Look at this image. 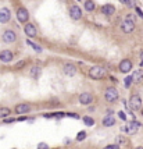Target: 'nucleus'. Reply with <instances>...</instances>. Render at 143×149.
Wrapping results in <instances>:
<instances>
[{
	"label": "nucleus",
	"mask_w": 143,
	"mask_h": 149,
	"mask_svg": "<svg viewBox=\"0 0 143 149\" xmlns=\"http://www.w3.org/2000/svg\"><path fill=\"white\" fill-rule=\"evenodd\" d=\"M106 70L103 68V67H100V65H95V67H92L90 70H89V75L93 78V80H101V78H104L106 77Z\"/></svg>",
	"instance_id": "obj_1"
},
{
	"label": "nucleus",
	"mask_w": 143,
	"mask_h": 149,
	"mask_svg": "<svg viewBox=\"0 0 143 149\" xmlns=\"http://www.w3.org/2000/svg\"><path fill=\"white\" fill-rule=\"evenodd\" d=\"M139 127H140V123L136 121V120H132V121L128 123L125 127H122V131H125V132L129 134V135H133V134H136V131L139 130Z\"/></svg>",
	"instance_id": "obj_2"
},
{
	"label": "nucleus",
	"mask_w": 143,
	"mask_h": 149,
	"mask_svg": "<svg viewBox=\"0 0 143 149\" xmlns=\"http://www.w3.org/2000/svg\"><path fill=\"white\" fill-rule=\"evenodd\" d=\"M121 29L125 32V33H129V32H132L133 29H135V22L132 21L131 17L125 18V20L121 22Z\"/></svg>",
	"instance_id": "obj_3"
},
{
	"label": "nucleus",
	"mask_w": 143,
	"mask_h": 149,
	"mask_svg": "<svg viewBox=\"0 0 143 149\" xmlns=\"http://www.w3.org/2000/svg\"><path fill=\"white\" fill-rule=\"evenodd\" d=\"M104 96H106V100L107 102H115L120 98V94H118V91L115 88H107Z\"/></svg>",
	"instance_id": "obj_4"
},
{
	"label": "nucleus",
	"mask_w": 143,
	"mask_h": 149,
	"mask_svg": "<svg viewBox=\"0 0 143 149\" xmlns=\"http://www.w3.org/2000/svg\"><path fill=\"white\" fill-rule=\"evenodd\" d=\"M129 107L132 110H139L142 109V99L139 95H132L131 99H129Z\"/></svg>",
	"instance_id": "obj_5"
},
{
	"label": "nucleus",
	"mask_w": 143,
	"mask_h": 149,
	"mask_svg": "<svg viewBox=\"0 0 143 149\" xmlns=\"http://www.w3.org/2000/svg\"><path fill=\"white\" fill-rule=\"evenodd\" d=\"M17 18L18 21L22 22V24H26L28 22V18H29V14H28V10L25 7H21L17 10Z\"/></svg>",
	"instance_id": "obj_6"
},
{
	"label": "nucleus",
	"mask_w": 143,
	"mask_h": 149,
	"mask_svg": "<svg viewBox=\"0 0 143 149\" xmlns=\"http://www.w3.org/2000/svg\"><path fill=\"white\" fill-rule=\"evenodd\" d=\"M70 17L72 18V20H79L81 17H82V10H81V7H78V6H71L70 7Z\"/></svg>",
	"instance_id": "obj_7"
},
{
	"label": "nucleus",
	"mask_w": 143,
	"mask_h": 149,
	"mask_svg": "<svg viewBox=\"0 0 143 149\" xmlns=\"http://www.w3.org/2000/svg\"><path fill=\"white\" fill-rule=\"evenodd\" d=\"M132 70V63H131V60H128V59H125V60H122L121 63H120V71L121 73H129Z\"/></svg>",
	"instance_id": "obj_8"
},
{
	"label": "nucleus",
	"mask_w": 143,
	"mask_h": 149,
	"mask_svg": "<svg viewBox=\"0 0 143 149\" xmlns=\"http://www.w3.org/2000/svg\"><path fill=\"white\" fill-rule=\"evenodd\" d=\"M17 39V35H15V32L14 31H6L4 33H3V41L6 43H13L14 41Z\"/></svg>",
	"instance_id": "obj_9"
},
{
	"label": "nucleus",
	"mask_w": 143,
	"mask_h": 149,
	"mask_svg": "<svg viewBox=\"0 0 143 149\" xmlns=\"http://www.w3.org/2000/svg\"><path fill=\"white\" fill-rule=\"evenodd\" d=\"M10 18H11L10 10H9V9H6V7H3V9L0 10V22L6 24V22L10 21Z\"/></svg>",
	"instance_id": "obj_10"
},
{
	"label": "nucleus",
	"mask_w": 143,
	"mask_h": 149,
	"mask_svg": "<svg viewBox=\"0 0 143 149\" xmlns=\"http://www.w3.org/2000/svg\"><path fill=\"white\" fill-rule=\"evenodd\" d=\"M24 31H25V33L29 36V38H35L36 36V28H35V25L33 24H29V22H26L25 24V28H24Z\"/></svg>",
	"instance_id": "obj_11"
},
{
	"label": "nucleus",
	"mask_w": 143,
	"mask_h": 149,
	"mask_svg": "<svg viewBox=\"0 0 143 149\" xmlns=\"http://www.w3.org/2000/svg\"><path fill=\"white\" fill-rule=\"evenodd\" d=\"M79 102H81L82 105H90V103L93 102V95L85 92V94H82V95L79 96Z\"/></svg>",
	"instance_id": "obj_12"
},
{
	"label": "nucleus",
	"mask_w": 143,
	"mask_h": 149,
	"mask_svg": "<svg viewBox=\"0 0 143 149\" xmlns=\"http://www.w3.org/2000/svg\"><path fill=\"white\" fill-rule=\"evenodd\" d=\"M31 110V106L26 105V103H21V105H17L15 106V113L17 114H25Z\"/></svg>",
	"instance_id": "obj_13"
},
{
	"label": "nucleus",
	"mask_w": 143,
	"mask_h": 149,
	"mask_svg": "<svg viewBox=\"0 0 143 149\" xmlns=\"http://www.w3.org/2000/svg\"><path fill=\"white\" fill-rule=\"evenodd\" d=\"M75 73H77V67L74 64H66L64 65V74L66 75L72 77V75H75Z\"/></svg>",
	"instance_id": "obj_14"
},
{
	"label": "nucleus",
	"mask_w": 143,
	"mask_h": 149,
	"mask_svg": "<svg viewBox=\"0 0 143 149\" xmlns=\"http://www.w3.org/2000/svg\"><path fill=\"white\" fill-rule=\"evenodd\" d=\"M0 60H1L3 63H10L11 60H13V53L9 52V50L1 52V53H0Z\"/></svg>",
	"instance_id": "obj_15"
},
{
	"label": "nucleus",
	"mask_w": 143,
	"mask_h": 149,
	"mask_svg": "<svg viewBox=\"0 0 143 149\" xmlns=\"http://www.w3.org/2000/svg\"><path fill=\"white\" fill-rule=\"evenodd\" d=\"M101 13L106 14V15H113V14L115 13V7L111 6V4H106V6L101 7Z\"/></svg>",
	"instance_id": "obj_16"
},
{
	"label": "nucleus",
	"mask_w": 143,
	"mask_h": 149,
	"mask_svg": "<svg viewBox=\"0 0 143 149\" xmlns=\"http://www.w3.org/2000/svg\"><path fill=\"white\" fill-rule=\"evenodd\" d=\"M132 80H133V82H136V84L142 82L143 81V70H136L132 74Z\"/></svg>",
	"instance_id": "obj_17"
},
{
	"label": "nucleus",
	"mask_w": 143,
	"mask_h": 149,
	"mask_svg": "<svg viewBox=\"0 0 143 149\" xmlns=\"http://www.w3.org/2000/svg\"><path fill=\"white\" fill-rule=\"evenodd\" d=\"M114 124H115V118L113 117V116H107V117L103 118V126L104 127H111Z\"/></svg>",
	"instance_id": "obj_18"
},
{
	"label": "nucleus",
	"mask_w": 143,
	"mask_h": 149,
	"mask_svg": "<svg viewBox=\"0 0 143 149\" xmlns=\"http://www.w3.org/2000/svg\"><path fill=\"white\" fill-rule=\"evenodd\" d=\"M40 73H42V68L38 67V65H33L32 68H31V77L32 78H38L40 75Z\"/></svg>",
	"instance_id": "obj_19"
},
{
	"label": "nucleus",
	"mask_w": 143,
	"mask_h": 149,
	"mask_svg": "<svg viewBox=\"0 0 143 149\" xmlns=\"http://www.w3.org/2000/svg\"><path fill=\"white\" fill-rule=\"evenodd\" d=\"M9 114H11V110L9 107H0V118H6Z\"/></svg>",
	"instance_id": "obj_20"
},
{
	"label": "nucleus",
	"mask_w": 143,
	"mask_h": 149,
	"mask_svg": "<svg viewBox=\"0 0 143 149\" xmlns=\"http://www.w3.org/2000/svg\"><path fill=\"white\" fill-rule=\"evenodd\" d=\"M85 9H86L88 11H93V10H95V3H93L92 0L85 1Z\"/></svg>",
	"instance_id": "obj_21"
},
{
	"label": "nucleus",
	"mask_w": 143,
	"mask_h": 149,
	"mask_svg": "<svg viewBox=\"0 0 143 149\" xmlns=\"http://www.w3.org/2000/svg\"><path fill=\"white\" fill-rule=\"evenodd\" d=\"M83 123H85L88 127H92V126H95V120H93L92 117H88V116H86V117H83Z\"/></svg>",
	"instance_id": "obj_22"
},
{
	"label": "nucleus",
	"mask_w": 143,
	"mask_h": 149,
	"mask_svg": "<svg viewBox=\"0 0 143 149\" xmlns=\"http://www.w3.org/2000/svg\"><path fill=\"white\" fill-rule=\"evenodd\" d=\"M26 43H28L29 46H32V49H33V50H36V52H42V47H40V46H38L36 43L31 42V41H26Z\"/></svg>",
	"instance_id": "obj_23"
},
{
	"label": "nucleus",
	"mask_w": 143,
	"mask_h": 149,
	"mask_svg": "<svg viewBox=\"0 0 143 149\" xmlns=\"http://www.w3.org/2000/svg\"><path fill=\"white\" fill-rule=\"evenodd\" d=\"M132 82H133L132 77H126V78H125V82H124V85H125V88H129Z\"/></svg>",
	"instance_id": "obj_24"
},
{
	"label": "nucleus",
	"mask_w": 143,
	"mask_h": 149,
	"mask_svg": "<svg viewBox=\"0 0 143 149\" xmlns=\"http://www.w3.org/2000/svg\"><path fill=\"white\" fill-rule=\"evenodd\" d=\"M85 138H86V132H85V131H81V132H78V135H77L78 141H83Z\"/></svg>",
	"instance_id": "obj_25"
},
{
	"label": "nucleus",
	"mask_w": 143,
	"mask_h": 149,
	"mask_svg": "<svg viewBox=\"0 0 143 149\" xmlns=\"http://www.w3.org/2000/svg\"><path fill=\"white\" fill-rule=\"evenodd\" d=\"M25 64H26V61H25V60H21V61H18V63L15 64V68L20 70V68H22V67H25Z\"/></svg>",
	"instance_id": "obj_26"
},
{
	"label": "nucleus",
	"mask_w": 143,
	"mask_h": 149,
	"mask_svg": "<svg viewBox=\"0 0 143 149\" xmlns=\"http://www.w3.org/2000/svg\"><path fill=\"white\" fill-rule=\"evenodd\" d=\"M47 148H49V145L44 144V142H40V144L38 145V149H47Z\"/></svg>",
	"instance_id": "obj_27"
},
{
	"label": "nucleus",
	"mask_w": 143,
	"mask_h": 149,
	"mask_svg": "<svg viewBox=\"0 0 143 149\" xmlns=\"http://www.w3.org/2000/svg\"><path fill=\"white\" fill-rule=\"evenodd\" d=\"M117 142H118V144H125L126 139L124 138V137H117Z\"/></svg>",
	"instance_id": "obj_28"
},
{
	"label": "nucleus",
	"mask_w": 143,
	"mask_h": 149,
	"mask_svg": "<svg viewBox=\"0 0 143 149\" xmlns=\"http://www.w3.org/2000/svg\"><path fill=\"white\" fill-rule=\"evenodd\" d=\"M67 116H68V117H72V118H79V116L75 114V113H67Z\"/></svg>",
	"instance_id": "obj_29"
},
{
	"label": "nucleus",
	"mask_w": 143,
	"mask_h": 149,
	"mask_svg": "<svg viewBox=\"0 0 143 149\" xmlns=\"http://www.w3.org/2000/svg\"><path fill=\"white\" fill-rule=\"evenodd\" d=\"M104 149H118V145H107Z\"/></svg>",
	"instance_id": "obj_30"
},
{
	"label": "nucleus",
	"mask_w": 143,
	"mask_h": 149,
	"mask_svg": "<svg viewBox=\"0 0 143 149\" xmlns=\"http://www.w3.org/2000/svg\"><path fill=\"white\" fill-rule=\"evenodd\" d=\"M136 13L139 14V17H142V18H143V13H142V10H140L139 7H136Z\"/></svg>",
	"instance_id": "obj_31"
},
{
	"label": "nucleus",
	"mask_w": 143,
	"mask_h": 149,
	"mask_svg": "<svg viewBox=\"0 0 143 149\" xmlns=\"http://www.w3.org/2000/svg\"><path fill=\"white\" fill-rule=\"evenodd\" d=\"M118 114H120V117H121L122 120H125V118H126V116H125V113H124V112H120Z\"/></svg>",
	"instance_id": "obj_32"
},
{
	"label": "nucleus",
	"mask_w": 143,
	"mask_h": 149,
	"mask_svg": "<svg viewBox=\"0 0 143 149\" xmlns=\"http://www.w3.org/2000/svg\"><path fill=\"white\" fill-rule=\"evenodd\" d=\"M120 1H121L122 4H129V1H131V0H120Z\"/></svg>",
	"instance_id": "obj_33"
},
{
	"label": "nucleus",
	"mask_w": 143,
	"mask_h": 149,
	"mask_svg": "<svg viewBox=\"0 0 143 149\" xmlns=\"http://www.w3.org/2000/svg\"><path fill=\"white\" fill-rule=\"evenodd\" d=\"M140 59H142V61H143V52L140 53Z\"/></svg>",
	"instance_id": "obj_34"
},
{
	"label": "nucleus",
	"mask_w": 143,
	"mask_h": 149,
	"mask_svg": "<svg viewBox=\"0 0 143 149\" xmlns=\"http://www.w3.org/2000/svg\"><path fill=\"white\" fill-rule=\"evenodd\" d=\"M136 149H143V148H142V146H139V148H136Z\"/></svg>",
	"instance_id": "obj_35"
},
{
	"label": "nucleus",
	"mask_w": 143,
	"mask_h": 149,
	"mask_svg": "<svg viewBox=\"0 0 143 149\" xmlns=\"http://www.w3.org/2000/svg\"><path fill=\"white\" fill-rule=\"evenodd\" d=\"M142 116H143V107H142Z\"/></svg>",
	"instance_id": "obj_36"
}]
</instances>
